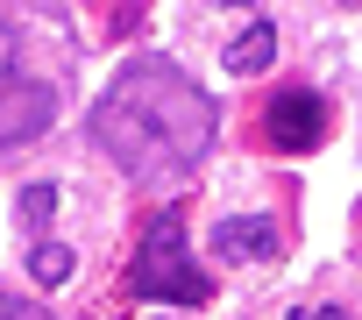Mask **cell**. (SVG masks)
Wrapping results in <instances>:
<instances>
[{"label": "cell", "mask_w": 362, "mask_h": 320, "mask_svg": "<svg viewBox=\"0 0 362 320\" xmlns=\"http://www.w3.org/2000/svg\"><path fill=\"white\" fill-rule=\"evenodd\" d=\"M221 135V107L206 86H192L170 57H135L114 72V86L93 100V142L135 185L185 178Z\"/></svg>", "instance_id": "6da1fadb"}, {"label": "cell", "mask_w": 362, "mask_h": 320, "mask_svg": "<svg viewBox=\"0 0 362 320\" xmlns=\"http://www.w3.org/2000/svg\"><path fill=\"white\" fill-rule=\"evenodd\" d=\"M128 292L163 299V306H206L214 299V278L192 263V242H185V207H163L142 228V249L128 263Z\"/></svg>", "instance_id": "7a4b0ae2"}, {"label": "cell", "mask_w": 362, "mask_h": 320, "mask_svg": "<svg viewBox=\"0 0 362 320\" xmlns=\"http://www.w3.org/2000/svg\"><path fill=\"white\" fill-rule=\"evenodd\" d=\"M57 114V86L22 72V50H15V29L0 22V149H22L50 128Z\"/></svg>", "instance_id": "3957f363"}, {"label": "cell", "mask_w": 362, "mask_h": 320, "mask_svg": "<svg viewBox=\"0 0 362 320\" xmlns=\"http://www.w3.org/2000/svg\"><path fill=\"white\" fill-rule=\"evenodd\" d=\"M327 100L313 93V86H284L270 107H263V135L277 142V149H320L327 142Z\"/></svg>", "instance_id": "277c9868"}, {"label": "cell", "mask_w": 362, "mask_h": 320, "mask_svg": "<svg viewBox=\"0 0 362 320\" xmlns=\"http://www.w3.org/2000/svg\"><path fill=\"white\" fill-rule=\"evenodd\" d=\"M214 249L228 263H270L284 249V228H277V214H235V221L214 228Z\"/></svg>", "instance_id": "5b68a950"}, {"label": "cell", "mask_w": 362, "mask_h": 320, "mask_svg": "<svg viewBox=\"0 0 362 320\" xmlns=\"http://www.w3.org/2000/svg\"><path fill=\"white\" fill-rule=\"evenodd\" d=\"M277 57V22H249L235 43H228V72H263Z\"/></svg>", "instance_id": "8992f818"}, {"label": "cell", "mask_w": 362, "mask_h": 320, "mask_svg": "<svg viewBox=\"0 0 362 320\" xmlns=\"http://www.w3.org/2000/svg\"><path fill=\"white\" fill-rule=\"evenodd\" d=\"M29 278H36V285H64V278H71V249H64V242H36V249H29Z\"/></svg>", "instance_id": "52a82bcc"}, {"label": "cell", "mask_w": 362, "mask_h": 320, "mask_svg": "<svg viewBox=\"0 0 362 320\" xmlns=\"http://www.w3.org/2000/svg\"><path fill=\"white\" fill-rule=\"evenodd\" d=\"M50 214H57V185H29L22 193V228H43Z\"/></svg>", "instance_id": "ba28073f"}, {"label": "cell", "mask_w": 362, "mask_h": 320, "mask_svg": "<svg viewBox=\"0 0 362 320\" xmlns=\"http://www.w3.org/2000/svg\"><path fill=\"white\" fill-rule=\"evenodd\" d=\"M0 320H50V306H36V299H15V292H0Z\"/></svg>", "instance_id": "9c48e42d"}, {"label": "cell", "mask_w": 362, "mask_h": 320, "mask_svg": "<svg viewBox=\"0 0 362 320\" xmlns=\"http://www.w3.org/2000/svg\"><path fill=\"white\" fill-rule=\"evenodd\" d=\"M291 320H348V313H341V306H298Z\"/></svg>", "instance_id": "30bf717a"}, {"label": "cell", "mask_w": 362, "mask_h": 320, "mask_svg": "<svg viewBox=\"0 0 362 320\" xmlns=\"http://www.w3.org/2000/svg\"><path fill=\"white\" fill-rule=\"evenodd\" d=\"M242 8H256V0H242Z\"/></svg>", "instance_id": "8fae6325"}]
</instances>
